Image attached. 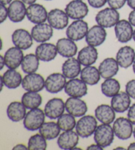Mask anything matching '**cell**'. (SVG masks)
<instances>
[{"label":"cell","mask_w":135,"mask_h":150,"mask_svg":"<svg viewBox=\"0 0 135 150\" xmlns=\"http://www.w3.org/2000/svg\"><path fill=\"white\" fill-rule=\"evenodd\" d=\"M88 2L93 8L100 9L108 3V0H88Z\"/></svg>","instance_id":"41"},{"label":"cell","mask_w":135,"mask_h":150,"mask_svg":"<svg viewBox=\"0 0 135 150\" xmlns=\"http://www.w3.org/2000/svg\"><path fill=\"white\" fill-rule=\"evenodd\" d=\"M45 1H51V0H45Z\"/></svg>","instance_id":"57"},{"label":"cell","mask_w":135,"mask_h":150,"mask_svg":"<svg viewBox=\"0 0 135 150\" xmlns=\"http://www.w3.org/2000/svg\"><path fill=\"white\" fill-rule=\"evenodd\" d=\"M80 79L88 85H95L99 83L101 77L98 68L92 66H85L80 74Z\"/></svg>","instance_id":"32"},{"label":"cell","mask_w":135,"mask_h":150,"mask_svg":"<svg viewBox=\"0 0 135 150\" xmlns=\"http://www.w3.org/2000/svg\"><path fill=\"white\" fill-rule=\"evenodd\" d=\"M116 60L122 68L127 69L133 64L135 60V50L129 46H124L118 50Z\"/></svg>","instance_id":"23"},{"label":"cell","mask_w":135,"mask_h":150,"mask_svg":"<svg viewBox=\"0 0 135 150\" xmlns=\"http://www.w3.org/2000/svg\"><path fill=\"white\" fill-rule=\"evenodd\" d=\"M125 91L132 99L135 100V79H131L125 85Z\"/></svg>","instance_id":"39"},{"label":"cell","mask_w":135,"mask_h":150,"mask_svg":"<svg viewBox=\"0 0 135 150\" xmlns=\"http://www.w3.org/2000/svg\"><path fill=\"white\" fill-rule=\"evenodd\" d=\"M22 87L26 91L40 92L45 87V80L37 73L28 74L22 79Z\"/></svg>","instance_id":"9"},{"label":"cell","mask_w":135,"mask_h":150,"mask_svg":"<svg viewBox=\"0 0 135 150\" xmlns=\"http://www.w3.org/2000/svg\"><path fill=\"white\" fill-rule=\"evenodd\" d=\"M13 149H17V150H27V149H28V146L27 147L25 146V145L22 144H19L16 145V146H14L13 148Z\"/></svg>","instance_id":"46"},{"label":"cell","mask_w":135,"mask_h":150,"mask_svg":"<svg viewBox=\"0 0 135 150\" xmlns=\"http://www.w3.org/2000/svg\"><path fill=\"white\" fill-rule=\"evenodd\" d=\"M1 77L5 86L9 89H17L22 85V75L14 69H8Z\"/></svg>","instance_id":"31"},{"label":"cell","mask_w":135,"mask_h":150,"mask_svg":"<svg viewBox=\"0 0 135 150\" xmlns=\"http://www.w3.org/2000/svg\"><path fill=\"white\" fill-rule=\"evenodd\" d=\"M65 103L60 98H53L48 100L44 107V112L48 118L58 119L64 114Z\"/></svg>","instance_id":"17"},{"label":"cell","mask_w":135,"mask_h":150,"mask_svg":"<svg viewBox=\"0 0 135 150\" xmlns=\"http://www.w3.org/2000/svg\"><path fill=\"white\" fill-rule=\"evenodd\" d=\"M24 54L22 50L16 46L9 48L4 55L6 66L8 69H16L21 65Z\"/></svg>","instance_id":"20"},{"label":"cell","mask_w":135,"mask_h":150,"mask_svg":"<svg viewBox=\"0 0 135 150\" xmlns=\"http://www.w3.org/2000/svg\"><path fill=\"white\" fill-rule=\"evenodd\" d=\"M98 58L97 49L94 46L88 45L82 48L78 53L77 59L81 65L84 66H92L96 63Z\"/></svg>","instance_id":"29"},{"label":"cell","mask_w":135,"mask_h":150,"mask_svg":"<svg viewBox=\"0 0 135 150\" xmlns=\"http://www.w3.org/2000/svg\"><path fill=\"white\" fill-rule=\"evenodd\" d=\"M88 30L87 22L83 19L75 20L67 27L66 35L72 40L79 41L86 37Z\"/></svg>","instance_id":"7"},{"label":"cell","mask_w":135,"mask_h":150,"mask_svg":"<svg viewBox=\"0 0 135 150\" xmlns=\"http://www.w3.org/2000/svg\"><path fill=\"white\" fill-rule=\"evenodd\" d=\"M113 129L117 138L121 140H127L133 134L132 123L128 118L119 117L113 122Z\"/></svg>","instance_id":"6"},{"label":"cell","mask_w":135,"mask_h":150,"mask_svg":"<svg viewBox=\"0 0 135 150\" xmlns=\"http://www.w3.org/2000/svg\"><path fill=\"white\" fill-rule=\"evenodd\" d=\"M26 4L21 0H13L7 7L8 18L13 23L22 21L27 16Z\"/></svg>","instance_id":"18"},{"label":"cell","mask_w":135,"mask_h":150,"mask_svg":"<svg viewBox=\"0 0 135 150\" xmlns=\"http://www.w3.org/2000/svg\"><path fill=\"white\" fill-rule=\"evenodd\" d=\"M114 133L113 127L110 125L102 124L98 127L94 134V139L96 143L103 148L110 146L114 140Z\"/></svg>","instance_id":"4"},{"label":"cell","mask_w":135,"mask_h":150,"mask_svg":"<svg viewBox=\"0 0 135 150\" xmlns=\"http://www.w3.org/2000/svg\"><path fill=\"white\" fill-rule=\"evenodd\" d=\"M13 0H0V3L1 4H4L5 6L9 5Z\"/></svg>","instance_id":"50"},{"label":"cell","mask_w":135,"mask_h":150,"mask_svg":"<svg viewBox=\"0 0 135 150\" xmlns=\"http://www.w3.org/2000/svg\"><path fill=\"white\" fill-rule=\"evenodd\" d=\"M119 19L120 15L117 10L110 7L100 10L95 17L97 24L105 28L115 27Z\"/></svg>","instance_id":"3"},{"label":"cell","mask_w":135,"mask_h":150,"mask_svg":"<svg viewBox=\"0 0 135 150\" xmlns=\"http://www.w3.org/2000/svg\"><path fill=\"white\" fill-rule=\"evenodd\" d=\"M107 38V32L105 28L96 25L88 30L85 37V40L88 45L97 47L102 45Z\"/></svg>","instance_id":"15"},{"label":"cell","mask_w":135,"mask_h":150,"mask_svg":"<svg viewBox=\"0 0 135 150\" xmlns=\"http://www.w3.org/2000/svg\"><path fill=\"white\" fill-rule=\"evenodd\" d=\"M79 137L77 132L72 130L64 131L58 137V147L61 149H72L79 144Z\"/></svg>","instance_id":"25"},{"label":"cell","mask_w":135,"mask_h":150,"mask_svg":"<svg viewBox=\"0 0 135 150\" xmlns=\"http://www.w3.org/2000/svg\"><path fill=\"white\" fill-rule=\"evenodd\" d=\"M133 26L129 21L119 20L114 27L115 37L119 42L127 43L131 41L133 37Z\"/></svg>","instance_id":"11"},{"label":"cell","mask_w":135,"mask_h":150,"mask_svg":"<svg viewBox=\"0 0 135 150\" xmlns=\"http://www.w3.org/2000/svg\"><path fill=\"white\" fill-rule=\"evenodd\" d=\"M127 3L129 7H131V9H135V0H127Z\"/></svg>","instance_id":"48"},{"label":"cell","mask_w":135,"mask_h":150,"mask_svg":"<svg viewBox=\"0 0 135 150\" xmlns=\"http://www.w3.org/2000/svg\"><path fill=\"white\" fill-rule=\"evenodd\" d=\"M128 21L133 27H135V9L130 12Z\"/></svg>","instance_id":"44"},{"label":"cell","mask_w":135,"mask_h":150,"mask_svg":"<svg viewBox=\"0 0 135 150\" xmlns=\"http://www.w3.org/2000/svg\"><path fill=\"white\" fill-rule=\"evenodd\" d=\"M48 15L47 10L41 4L35 3L29 5L27 7V19L35 25L45 23L48 20Z\"/></svg>","instance_id":"14"},{"label":"cell","mask_w":135,"mask_h":150,"mask_svg":"<svg viewBox=\"0 0 135 150\" xmlns=\"http://www.w3.org/2000/svg\"><path fill=\"white\" fill-rule=\"evenodd\" d=\"M27 108L22 102L13 101L10 103L7 108V115L12 122H18L24 120L27 115Z\"/></svg>","instance_id":"30"},{"label":"cell","mask_w":135,"mask_h":150,"mask_svg":"<svg viewBox=\"0 0 135 150\" xmlns=\"http://www.w3.org/2000/svg\"><path fill=\"white\" fill-rule=\"evenodd\" d=\"M65 93L71 97L82 98L88 93L87 84L81 79L73 78L69 79L65 87Z\"/></svg>","instance_id":"8"},{"label":"cell","mask_w":135,"mask_h":150,"mask_svg":"<svg viewBox=\"0 0 135 150\" xmlns=\"http://www.w3.org/2000/svg\"><path fill=\"white\" fill-rule=\"evenodd\" d=\"M90 150H103V147H102V146H100V145H98L96 143V144H91L90 146H88L87 150H90Z\"/></svg>","instance_id":"45"},{"label":"cell","mask_w":135,"mask_h":150,"mask_svg":"<svg viewBox=\"0 0 135 150\" xmlns=\"http://www.w3.org/2000/svg\"><path fill=\"white\" fill-rule=\"evenodd\" d=\"M45 112L40 108H36L30 110L23 120L24 127L28 131H36L45 122Z\"/></svg>","instance_id":"2"},{"label":"cell","mask_w":135,"mask_h":150,"mask_svg":"<svg viewBox=\"0 0 135 150\" xmlns=\"http://www.w3.org/2000/svg\"><path fill=\"white\" fill-rule=\"evenodd\" d=\"M61 70L62 74L66 78L69 79L76 78L81 72V64L74 57L69 58L63 62Z\"/></svg>","instance_id":"26"},{"label":"cell","mask_w":135,"mask_h":150,"mask_svg":"<svg viewBox=\"0 0 135 150\" xmlns=\"http://www.w3.org/2000/svg\"><path fill=\"white\" fill-rule=\"evenodd\" d=\"M61 130L58 123L51 121L44 122L39 129V133L47 140H51L57 138L60 135Z\"/></svg>","instance_id":"33"},{"label":"cell","mask_w":135,"mask_h":150,"mask_svg":"<svg viewBox=\"0 0 135 150\" xmlns=\"http://www.w3.org/2000/svg\"><path fill=\"white\" fill-rule=\"evenodd\" d=\"M132 69H133V71H134V73L135 74V60L133 64H132Z\"/></svg>","instance_id":"53"},{"label":"cell","mask_w":135,"mask_h":150,"mask_svg":"<svg viewBox=\"0 0 135 150\" xmlns=\"http://www.w3.org/2000/svg\"><path fill=\"white\" fill-rule=\"evenodd\" d=\"M127 0H108L109 6L115 9H120L127 3Z\"/></svg>","instance_id":"40"},{"label":"cell","mask_w":135,"mask_h":150,"mask_svg":"<svg viewBox=\"0 0 135 150\" xmlns=\"http://www.w3.org/2000/svg\"><path fill=\"white\" fill-rule=\"evenodd\" d=\"M119 65L116 59L113 58H107L100 64L98 69L101 77L103 79L112 78L117 74Z\"/></svg>","instance_id":"24"},{"label":"cell","mask_w":135,"mask_h":150,"mask_svg":"<svg viewBox=\"0 0 135 150\" xmlns=\"http://www.w3.org/2000/svg\"><path fill=\"white\" fill-rule=\"evenodd\" d=\"M5 66H6V62H5L4 56L1 55L0 56V69L2 70Z\"/></svg>","instance_id":"47"},{"label":"cell","mask_w":135,"mask_h":150,"mask_svg":"<svg viewBox=\"0 0 135 150\" xmlns=\"http://www.w3.org/2000/svg\"><path fill=\"white\" fill-rule=\"evenodd\" d=\"M66 77L63 74L53 73L48 76L45 80V88L48 93L52 94L58 93L65 89Z\"/></svg>","instance_id":"16"},{"label":"cell","mask_w":135,"mask_h":150,"mask_svg":"<svg viewBox=\"0 0 135 150\" xmlns=\"http://www.w3.org/2000/svg\"><path fill=\"white\" fill-rule=\"evenodd\" d=\"M133 136H134V139H135V128H134V130H133Z\"/></svg>","instance_id":"56"},{"label":"cell","mask_w":135,"mask_h":150,"mask_svg":"<svg viewBox=\"0 0 135 150\" xmlns=\"http://www.w3.org/2000/svg\"><path fill=\"white\" fill-rule=\"evenodd\" d=\"M40 65V59L36 54H28L23 58L21 69L27 74L35 73L38 70Z\"/></svg>","instance_id":"36"},{"label":"cell","mask_w":135,"mask_h":150,"mask_svg":"<svg viewBox=\"0 0 135 150\" xmlns=\"http://www.w3.org/2000/svg\"><path fill=\"white\" fill-rule=\"evenodd\" d=\"M30 33L36 42H46L53 37V28L49 23H40L34 26Z\"/></svg>","instance_id":"13"},{"label":"cell","mask_w":135,"mask_h":150,"mask_svg":"<svg viewBox=\"0 0 135 150\" xmlns=\"http://www.w3.org/2000/svg\"><path fill=\"white\" fill-rule=\"evenodd\" d=\"M131 97L127 92L121 91L115 95L111 100V106L116 112L123 113L131 107Z\"/></svg>","instance_id":"28"},{"label":"cell","mask_w":135,"mask_h":150,"mask_svg":"<svg viewBox=\"0 0 135 150\" xmlns=\"http://www.w3.org/2000/svg\"><path fill=\"white\" fill-rule=\"evenodd\" d=\"M8 17V10L6 6L4 4H1L0 6V23H3L6 21L7 18Z\"/></svg>","instance_id":"42"},{"label":"cell","mask_w":135,"mask_h":150,"mask_svg":"<svg viewBox=\"0 0 135 150\" xmlns=\"http://www.w3.org/2000/svg\"><path fill=\"white\" fill-rule=\"evenodd\" d=\"M121 89L120 83L118 80L114 78L105 79L102 85H101V91L102 93L107 97H111L115 96L119 93Z\"/></svg>","instance_id":"35"},{"label":"cell","mask_w":135,"mask_h":150,"mask_svg":"<svg viewBox=\"0 0 135 150\" xmlns=\"http://www.w3.org/2000/svg\"><path fill=\"white\" fill-rule=\"evenodd\" d=\"M127 149L129 150H135V142H132L129 145Z\"/></svg>","instance_id":"51"},{"label":"cell","mask_w":135,"mask_h":150,"mask_svg":"<svg viewBox=\"0 0 135 150\" xmlns=\"http://www.w3.org/2000/svg\"><path fill=\"white\" fill-rule=\"evenodd\" d=\"M21 102L27 109H34L38 108L42 103V97L38 92L27 91L23 94Z\"/></svg>","instance_id":"34"},{"label":"cell","mask_w":135,"mask_h":150,"mask_svg":"<svg viewBox=\"0 0 135 150\" xmlns=\"http://www.w3.org/2000/svg\"><path fill=\"white\" fill-rule=\"evenodd\" d=\"M65 11L71 19L79 20L87 16L89 9L83 0H72L66 6Z\"/></svg>","instance_id":"5"},{"label":"cell","mask_w":135,"mask_h":150,"mask_svg":"<svg viewBox=\"0 0 135 150\" xmlns=\"http://www.w3.org/2000/svg\"><path fill=\"white\" fill-rule=\"evenodd\" d=\"M69 19L65 11L60 9H53L48 12L47 21L54 29L63 30L68 27Z\"/></svg>","instance_id":"10"},{"label":"cell","mask_w":135,"mask_h":150,"mask_svg":"<svg viewBox=\"0 0 135 150\" xmlns=\"http://www.w3.org/2000/svg\"><path fill=\"white\" fill-rule=\"evenodd\" d=\"M127 118L132 123V125H135V103L130 107L127 113Z\"/></svg>","instance_id":"43"},{"label":"cell","mask_w":135,"mask_h":150,"mask_svg":"<svg viewBox=\"0 0 135 150\" xmlns=\"http://www.w3.org/2000/svg\"><path fill=\"white\" fill-rule=\"evenodd\" d=\"M114 149H125V148H124V147H123L119 146L117 147H116V148H115Z\"/></svg>","instance_id":"54"},{"label":"cell","mask_w":135,"mask_h":150,"mask_svg":"<svg viewBox=\"0 0 135 150\" xmlns=\"http://www.w3.org/2000/svg\"><path fill=\"white\" fill-rule=\"evenodd\" d=\"M57 123L61 130L63 131L72 130L77 125L75 116L68 112L63 114L60 117H59Z\"/></svg>","instance_id":"37"},{"label":"cell","mask_w":135,"mask_h":150,"mask_svg":"<svg viewBox=\"0 0 135 150\" xmlns=\"http://www.w3.org/2000/svg\"><path fill=\"white\" fill-rule=\"evenodd\" d=\"M12 42L15 46L26 50L29 49L33 45V38L31 33L24 28H18L11 35Z\"/></svg>","instance_id":"12"},{"label":"cell","mask_w":135,"mask_h":150,"mask_svg":"<svg viewBox=\"0 0 135 150\" xmlns=\"http://www.w3.org/2000/svg\"><path fill=\"white\" fill-rule=\"evenodd\" d=\"M65 109L75 117H82L86 113L88 107L84 100L80 98L70 97L65 101Z\"/></svg>","instance_id":"19"},{"label":"cell","mask_w":135,"mask_h":150,"mask_svg":"<svg viewBox=\"0 0 135 150\" xmlns=\"http://www.w3.org/2000/svg\"><path fill=\"white\" fill-rule=\"evenodd\" d=\"M95 117L102 124L110 125L115 120V111L111 106L102 104L95 109Z\"/></svg>","instance_id":"27"},{"label":"cell","mask_w":135,"mask_h":150,"mask_svg":"<svg viewBox=\"0 0 135 150\" xmlns=\"http://www.w3.org/2000/svg\"><path fill=\"white\" fill-rule=\"evenodd\" d=\"M97 119L92 115H84L82 116L76 125V132L80 137L87 138L94 134L98 127Z\"/></svg>","instance_id":"1"},{"label":"cell","mask_w":135,"mask_h":150,"mask_svg":"<svg viewBox=\"0 0 135 150\" xmlns=\"http://www.w3.org/2000/svg\"><path fill=\"white\" fill-rule=\"evenodd\" d=\"M21 1L24 2L25 4L28 5V6H29V5L35 4L36 1H37V0H21Z\"/></svg>","instance_id":"49"},{"label":"cell","mask_w":135,"mask_h":150,"mask_svg":"<svg viewBox=\"0 0 135 150\" xmlns=\"http://www.w3.org/2000/svg\"><path fill=\"white\" fill-rule=\"evenodd\" d=\"M0 82H1V90H0V91H2V90H3V87L5 85H4L3 79H2V77L1 76H0Z\"/></svg>","instance_id":"52"},{"label":"cell","mask_w":135,"mask_h":150,"mask_svg":"<svg viewBox=\"0 0 135 150\" xmlns=\"http://www.w3.org/2000/svg\"><path fill=\"white\" fill-rule=\"evenodd\" d=\"M75 42L68 37L59 38L56 45L58 54L66 58L74 57L78 52L77 46Z\"/></svg>","instance_id":"22"},{"label":"cell","mask_w":135,"mask_h":150,"mask_svg":"<svg viewBox=\"0 0 135 150\" xmlns=\"http://www.w3.org/2000/svg\"><path fill=\"white\" fill-rule=\"evenodd\" d=\"M41 134H36L30 137L28 142L29 150H45L47 148V142Z\"/></svg>","instance_id":"38"},{"label":"cell","mask_w":135,"mask_h":150,"mask_svg":"<svg viewBox=\"0 0 135 150\" xmlns=\"http://www.w3.org/2000/svg\"><path fill=\"white\" fill-rule=\"evenodd\" d=\"M58 54L56 45L48 42L40 43L35 50V54L39 59L44 62H49L53 60Z\"/></svg>","instance_id":"21"},{"label":"cell","mask_w":135,"mask_h":150,"mask_svg":"<svg viewBox=\"0 0 135 150\" xmlns=\"http://www.w3.org/2000/svg\"><path fill=\"white\" fill-rule=\"evenodd\" d=\"M132 38H133L134 41L135 42V30H134V33H133V37H132Z\"/></svg>","instance_id":"55"}]
</instances>
